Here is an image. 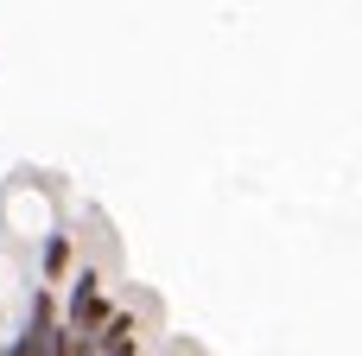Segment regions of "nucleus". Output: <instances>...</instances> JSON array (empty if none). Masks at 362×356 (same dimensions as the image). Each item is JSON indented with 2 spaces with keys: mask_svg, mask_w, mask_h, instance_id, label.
<instances>
[{
  "mask_svg": "<svg viewBox=\"0 0 362 356\" xmlns=\"http://www.w3.org/2000/svg\"><path fill=\"white\" fill-rule=\"evenodd\" d=\"M108 318H115V299H108L102 274H95V268H83V274L70 280V299H64V331H76V338H95Z\"/></svg>",
  "mask_w": 362,
  "mask_h": 356,
  "instance_id": "nucleus-1",
  "label": "nucleus"
},
{
  "mask_svg": "<svg viewBox=\"0 0 362 356\" xmlns=\"http://www.w3.org/2000/svg\"><path fill=\"white\" fill-rule=\"evenodd\" d=\"M70 261H76V236H70V229H51L45 248H38V274H45V287H57V280L70 274Z\"/></svg>",
  "mask_w": 362,
  "mask_h": 356,
  "instance_id": "nucleus-2",
  "label": "nucleus"
}]
</instances>
